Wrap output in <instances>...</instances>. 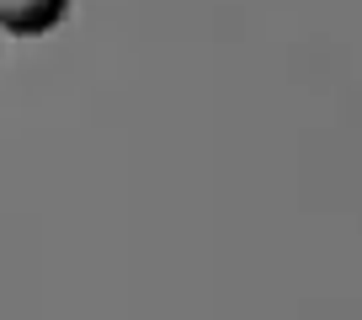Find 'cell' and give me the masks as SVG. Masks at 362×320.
Masks as SVG:
<instances>
[{
    "mask_svg": "<svg viewBox=\"0 0 362 320\" xmlns=\"http://www.w3.org/2000/svg\"><path fill=\"white\" fill-rule=\"evenodd\" d=\"M69 11H75V0H0V33L16 43H33V38L59 33Z\"/></svg>",
    "mask_w": 362,
    "mask_h": 320,
    "instance_id": "obj_1",
    "label": "cell"
}]
</instances>
